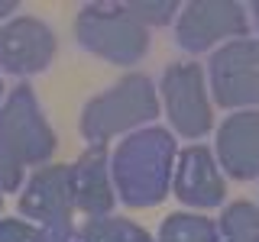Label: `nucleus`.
Listing matches in <instances>:
<instances>
[{"label": "nucleus", "instance_id": "8", "mask_svg": "<svg viewBox=\"0 0 259 242\" xmlns=\"http://www.w3.org/2000/svg\"><path fill=\"white\" fill-rule=\"evenodd\" d=\"M55 32L36 16H16L0 23V68L10 75L29 78L46 71L55 58Z\"/></svg>", "mask_w": 259, "mask_h": 242}, {"label": "nucleus", "instance_id": "3", "mask_svg": "<svg viewBox=\"0 0 259 242\" xmlns=\"http://www.w3.org/2000/svg\"><path fill=\"white\" fill-rule=\"evenodd\" d=\"M78 42L110 65H133L149 48V29L123 4H88L75 16Z\"/></svg>", "mask_w": 259, "mask_h": 242}, {"label": "nucleus", "instance_id": "17", "mask_svg": "<svg viewBox=\"0 0 259 242\" xmlns=\"http://www.w3.org/2000/svg\"><path fill=\"white\" fill-rule=\"evenodd\" d=\"M36 226L26 220H0V242H32Z\"/></svg>", "mask_w": 259, "mask_h": 242}, {"label": "nucleus", "instance_id": "19", "mask_svg": "<svg viewBox=\"0 0 259 242\" xmlns=\"http://www.w3.org/2000/svg\"><path fill=\"white\" fill-rule=\"evenodd\" d=\"M32 242H78L75 226H39Z\"/></svg>", "mask_w": 259, "mask_h": 242}, {"label": "nucleus", "instance_id": "9", "mask_svg": "<svg viewBox=\"0 0 259 242\" xmlns=\"http://www.w3.org/2000/svg\"><path fill=\"white\" fill-rule=\"evenodd\" d=\"M20 213L39 226H71L75 191H71V165L49 161L36 168L20 194Z\"/></svg>", "mask_w": 259, "mask_h": 242}, {"label": "nucleus", "instance_id": "15", "mask_svg": "<svg viewBox=\"0 0 259 242\" xmlns=\"http://www.w3.org/2000/svg\"><path fill=\"white\" fill-rule=\"evenodd\" d=\"M156 242H217V223L201 213H172L162 220Z\"/></svg>", "mask_w": 259, "mask_h": 242}, {"label": "nucleus", "instance_id": "11", "mask_svg": "<svg viewBox=\"0 0 259 242\" xmlns=\"http://www.w3.org/2000/svg\"><path fill=\"white\" fill-rule=\"evenodd\" d=\"M217 165L237 181L259 177V110H237L221 123Z\"/></svg>", "mask_w": 259, "mask_h": 242}, {"label": "nucleus", "instance_id": "18", "mask_svg": "<svg viewBox=\"0 0 259 242\" xmlns=\"http://www.w3.org/2000/svg\"><path fill=\"white\" fill-rule=\"evenodd\" d=\"M23 184V165H16V161L7 155L4 149H0V191H16Z\"/></svg>", "mask_w": 259, "mask_h": 242}, {"label": "nucleus", "instance_id": "6", "mask_svg": "<svg viewBox=\"0 0 259 242\" xmlns=\"http://www.w3.org/2000/svg\"><path fill=\"white\" fill-rule=\"evenodd\" d=\"M210 91L233 113L259 107V39H233L210 55Z\"/></svg>", "mask_w": 259, "mask_h": 242}, {"label": "nucleus", "instance_id": "22", "mask_svg": "<svg viewBox=\"0 0 259 242\" xmlns=\"http://www.w3.org/2000/svg\"><path fill=\"white\" fill-rule=\"evenodd\" d=\"M0 210H4V191H0Z\"/></svg>", "mask_w": 259, "mask_h": 242}, {"label": "nucleus", "instance_id": "10", "mask_svg": "<svg viewBox=\"0 0 259 242\" xmlns=\"http://www.w3.org/2000/svg\"><path fill=\"white\" fill-rule=\"evenodd\" d=\"M172 191L188 207L207 210V207L224 204V194H227L224 171L204 145L182 149V155L175 161V174H172Z\"/></svg>", "mask_w": 259, "mask_h": 242}, {"label": "nucleus", "instance_id": "23", "mask_svg": "<svg viewBox=\"0 0 259 242\" xmlns=\"http://www.w3.org/2000/svg\"><path fill=\"white\" fill-rule=\"evenodd\" d=\"M0 97H4V84H0ZM0 107H4V103H0Z\"/></svg>", "mask_w": 259, "mask_h": 242}, {"label": "nucleus", "instance_id": "13", "mask_svg": "<svg viewBox=\"0 0 259 242\" xmlns=\"http://www.w3.org/2000/svg\"><path fill=\"white\" fill-rule=\"evenodd\" d=\"M78 242H156L143 226H136L133 220L123 216H91L84 226L78 229Z\"/></svg>", "mask_w": 259, "mask_h": 242}, {"label": "nucleus", "instance_id": "5", "mask_svg": "<svg viewBox=\"0 0 259 242\" xmlns=\"http://www.w3.org/2000/svg\"><path fill=\"white\" fill-rule=\"evenodd\" d=\"M162 107L168 113V123L175 126V133L198 139V136L210 133L214 126V107L207 100V84L204 71L194 62H175L162 75Z\"/></svg>", "mask_w": 259, "mask_h": 242}, {"label": "nucleus", "instance_id": "2", "mask_svg": "<svg viewBox=\"0 0 259 242\" xmlns=\"http://www.w3.org/2000/svg\"><path fill=\"white\" fill-rule=\"evenodd\" d=\"M159 116L156 84L146 75H126L104 94L91 97L81 110V136L91 145H107L113 136Z\"/></svg>", "mask_w": 259, "mask_h": 242}, {"label": "nucleus", "instance_id": "20", "mask_svg": "<svg viewBox=\"0 0 259 242\" xmlns=\"http://www.w3.org/2000/svg\"><path fill=\"white\" fill-rule=\"evenodd\" d=\"M16 10V0H0V20H7Z\"/></svg>", "mask_w": 259, "mask_h": 242}, {"label": "nucleus", "instance_id": "16", "mask_svg": "<svg viewBox=\"0 0 259 242\" xmlns=\"http://www.w3.org/2000/svg\"><path fill=\"white\" fill-rule=\"evenodd\" d=\"M123 7L143 23L146 29L165 26V23H172L178 16V7L172 4V0H156V4H152V0H136V4H123Z\"/></svg>", "mask_w": 259, "mask_h": 242}, {"label": "nucleus", "instance_id": "21", "mask_svg": "<svg viewBox=\"0 0 259 242\" xmlns=\"http://www.w3.org/2000/svg\"><path fill=\"white\" fill-rule=\"evenodd\" d=\"M249 13H253V23H256V29H259V4H253V10H249Z\"/></svg>", "mask_w": 259, "mask_h": 242}, {"label": "nucleus", "instance_id": "14", "mask_svg": "<svg viewBox=\"0 0 259 242\" xmlns=\"http://www.w3.org/2000/svg\"><path fill=\"white\" fill-rule=\"evenodd\" d=\"M217 242H259V207L233 200L217 220Z\"/></svg>", "mask_w": 259, "mask_h": 242}, {"label": "nucleus", "instance_id": "1", "mask_svg": "<svg viewBox=\"0 0 259 242\" xmlns=\"http://www.w3.org/2000/svg\"><path fill=\"white\" fill-rule=\"evenodd\" d=\"M175 136L162 126L130 133L110 155L113 191L126 207H156L165 200L175 174Z\"/></svg>", "mask_w": 259, "mask_h": 242}, {"label": "nucleus", "instance_id": "7", "mask_svg": "<svg viewBox=\"0 0 259 242\" xmlns=\"http://www.w3.org/2000/svg\"><path fill=\"white\" fill-rule=\"evenodd\" d=\"M249 20L240 4H188L175 16V42L188 52H204L217 42H233V39H246Z\"/></svg>", "mask_w": 259, "mask_h": 242}, {"label": "nucleus", "instance_id": "12", "mask_svg": "<svg viewBox=\"0 0 259 242\" xmlns=\"http://www.w3.org/2000/svg\"><path fill=\"white\" fill-rule=\"evenodd\" d=\"M71 191H75V210L91 216H107L117 204L110 177V152L107 145H91L81 152V158L71 165Z\"/></svg>", "mask_w": 259, "mask_h": 242}, {"label": "nucleus", "instance_id": "4", "mask_svg": "<svg viewBox=\"0 0 259 242\" xmlns=\"http://www.w3.org/2000/svg\"><path fill=\"white\" fill-rule=\"evenodd\" d=\"M0 149L23 168L49 165V158L59 149V139L46 123L29 84H16L7 103L0 107Z\"/></svg>", "mask_w": 259, "mask_h": 242}]
</instances>
